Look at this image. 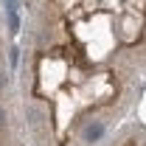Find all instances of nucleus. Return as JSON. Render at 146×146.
<instances>
[{"label": "nucleus", "mask_w": 146, "mask_h": 146, "mask_svg": "<svg viewBox=\"0 0 146 146\" xmlns=\"http://www.w3.org/2000/svg\"><path fill=\"white\" fill-rule=\"evenodd\" d=\"M3 87H6V76L0 73V90H3Z\"/></svg>", "instance_id": "nucleus-4"}, {"label": "nucleus", "mask_w": 146, "mask_h": 146, "mask_svg": "<svg viewBox=\"0 0 146 146\" xmlns=\"http://www.w3.org/2000/svg\"><path fill=\"white\" fill-rule=\"evenodd\" d=\"M101 135H104V124H101V121H93V124L84 127L82 141H84V143H96V141H101Z\"/></svg>", "instance_id": "nucleus-1"}, {"label": "nucleus", "mask_w": 146, "mask_h": 146, "mask_svg": "<svg viewBox=\"0 0 146 146\" xmlns=\"http://www.w3.org/2000/svg\"><path fill=\"white\" fill-rule=\"evenodd\" d=\"M9 59H11V65H17V59H20V51H17V48L11 51V56H9Z\"/></svg>", "instance_id": "nucleus-2"}, {"label": "nucleus", "mask_w": 146, "mask_h": 146, "mask_svg": "<svg viewBox=\"0 0 146 146\" xmlns=\"http://www.w3.org/2000/svg\"><path fill=\"white\" fill-rule=\"evenodd\" d=\"M3 124H6V110L0 107V129H3Z\"/></svg>", "instance_id": "nucleus-3"}]
</instances>
